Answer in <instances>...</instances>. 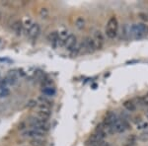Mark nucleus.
Masks as SVG:
<instances>
[{
  "mask_svg": "<svg viewBox=\"0 0 148 146\" xmlns=\"http://www.w3.org/2000/svg\"><path fill=\"white\" fill-rule=\"evenodd\" d=\"M119 33V21L116 16H113L109 19L106 26V36L111 40L116 38Z\"/></svg>",
  "mask_w": 148,
  "mask_h": 146,
  "instance_id": "1",
  "label": "nucleus"
},
{
  "mask_svg": "<svg viewBox=\"0 0 148 146\" xmlns=\"http://www.w3.org/2000/svg\"><path fill=\"white\" fill-rule=\"evenodd\" d=\"M148 35V25L143 23H137L131 25V36L134 39H142Z\"/></svg>",
  "mask_w": 148,
  "mask_h": 146,
  "instance_id": "2",
  "label": "nucleus"
},
{
  "mask_svg": "<svg viewBox=\"0 0 148 146\" xmlns=\"http://www.w3.org/2000/svg\"><path fill=\"white\" fill-rule=\"evenodd\" d=\"M28 125H30L32 128L39 129V130L42 131V132H47L49 128L47 121H42V119H40L38 117H31V118H29Z\"/></svg>",
  "mask_w": 148,
  "mask_h": 146,
  "instance_id": "3",
  "label": "nucleus"
},
{
  "mask_svg": "<svg viewBox=\"0 0 148 146\" xmlns=\"http://www.w3.org/2000/svg\"><path fill=\"white\" fill-rule=\"evenodd\" d=\"M46 132L39 130V129L31 128V129H26L25 131H23L22 136L27 138H32V139H37V138H44Z\"/></svg>",
  "mask_w": 148,
  "mask_h": 146,
  "instance_id": "4",
  "label": "nucleus"
},
{
  "mask_svg": "<svg viewBox=\"0 0 148 146\" xmlns=\"http://www.w3.org/2000/svg\"><path fill=\"white\" fill-rule=\"evenodd\" d=\"M78 45H79V42H78L76 36L70 34V35H69V37L67 38V40H66L65 45H64V47H66V49H67V51H69L70 52H72L74 49H75L76 47H78Z\"/></svg>",
  "mask_w": 148,
  "mask_h": 146,
  "instance_id": "5",
  "label": "nucleus"
},
{
  "mask_svg": "<svg viewBox=\"0 0 148 146\" xmlns=\"http://www.w3.org/2000/svg\"><path fill=\"white\" fill-rule=\"evenodd\" d=\"M93 39L95 40V44L97 45V49H101L104 45V36H103L102 32L99 30H95L94 34H93Z\"/></svg>",
  "mask_w": 148,
  "mask_h": 146,
  "instance_id": "6",
  "label": "nucleus"
},
{
  "mask_svg": "<svg viewBox=\"0 0 148 146\" xmlns=\"http://www.w3.org/2000/svg\"><path fill=\"white\" fill-rule=\"evenodd\" d=\"M27 33H28V35H29V37H30V38H32V39H36V38H37L38 36L40 35V25H39V24H37V23L33 24L32 27H31L27 31Z\"/></svg>",
  "mask_w": 148,
  "mask_h": 146,
  "instance_id": "7",
  "label": "nucleus"
},
{
  "mask_svg": "<svg viewBox=\"0 0 148 146\" xmlns=\"http://www.w3.org/2000/svg\"><path fill=\"white\" fill-rule=\"evenodd\" d=\"M47 40H49V42H51L54 47H58L59 32H57V31H53V32L49 33V35L47 36Z\"/></svg>",
  "mask_w": 148,
  "mask_h": 146,
  "instance_id": "8",
  "label": "nucleus"
},
{
  "mask_svg": "<svg viewBox=\"0 0 148 146\" xmlns=\"http://www.w3.org/2000/svg\"><path fill=\"white\" fill-rule=\"evenodd\" d=\"M12 30L16 33V35L20 36L24 30V23L20 20L15 21V22L12 24Z\"/></svg>",
  "mask_w": 148,
  "mask_h": 146,
  "instance_id": "9",
  "label": "nucleus"
},
{
  "mask_svg": "<svg viewBox=\"0 0 148 146\" xmlns=\"http://www.w3.org/2000/svg\"><path fill=\"white\" fill-rule=\"evenodd\" d=\"M114 132L116 133H123L126 130L125 125H123V123L121 121V118L118 119V121L114 123Z\"/></svg>",
  "mask_w": 148,
  "mask_h": 146,
  "instance_id": "10",
  "label": "nucleus"
},
{
  "mask_svg": "<svg viewBox=\"0 0 148 146\" xmlns=\"http://www.w3.org/2000/svg\"><path fill=\"white\" fill-rule=\"evenodd\" d=\"M123 106L125 108V111H127L128 112H132L136 111V104L133 101H131V100H126V101H125Z\"/></svg>",
  "mask_w": 148,
  "mask_h": 146,
  "instance_id": "11",
  "label": "nucleus"
},
{
  "mask_svg": "<svg viewBox=\"0 0 148 146\" xmlns=\"http://www.w3.org/2000/svg\"><path fill=\"white\" fill-rule=\"evenodd\" d=\"M131 36V26H130L128 24H125L123 29H121V37L123 39L127 40L130 39Z\"/></svg>",
  "mask_w": 148,
  "mask_h": 146,
  "instance_id": "12",
  "label": "nucleus"
},
{
  "mask_svg": "<svg viewBox=\"0 0 148 146\" xmlns=\"http://www.w3.org/2000/svg\"><path fill=\"white\" fill-rule=\"evenodd\" d=\"M51 111H45V110H39V112H37V117L42 121H47V119L51 118Z\"/></svg>",
  "mask_w": 148,
  "mask_h": 146,
  "instance_id": "13",
  "label": "nucleus"
},
{
  "mask_svg": "<svg viewBox=\"0 0 148 146\" xmlns=\"http://www.w3.org/2000/svg\"><path fill=\"white\" fill-rule=\"evenodd\" d=\"M42 94H44L46 97H52V96H54L56 95V88L52 86V87H46V88H42Z\"/></svg>",
  "mask_w": 148,
  "mask_h": 146,
  "instance_id": "14",
  "label": "nucleus"
},
{
  "mask_svg": "<svg viewBox=\"0 0 148 146\" xmlns=\"http://www.w3.org/2000/svg\"><path fill=\"white\" fill-rule=\"evenodd\" d=\"M86 145L87 146H110L108 142H106L105 140L102 141H86Z\"/></svg>",
  "mask_w": 148,
  "mask_h": 146,
  "instance_id": "15",
  "label": "nucleus"
},
{
  "mask_svg": "<svg viewBox=\"0 0 148 146\" xmlns=\"http://www.w3.org/2000/svg\"><path fill=\"white\" fill-rule=\"evenodd\" d=\"M136 129L137 130H140V131H147L148 130V121H139L137 124H136Z\"/></svg>",
  "mask_w": 148,
  "mask_h": 146,
  "instance_id": "16",
  "label": "nucleus"
},
{
  "mask_svg": "<svg viewBox=\"0 0 148 146\" xmlns=\"http://www.w3.org/2000/svg\"><path fill=\"white\" fill-rule=\"evenodd\" d=\"M39 102H40L39 104H45L49 107H52V105H53V102L51 99H49V97H46V96H40V97H39Z\"/></svg>",
  "mask_w": 148,
  "mask_h": 146,
  "instance_id": "17",
  "label": "nucleus"
},
{
  "mask_svg": "<svg viewBox=\"0 0 148 146\" xmlns=\"http://www.w3.org/2000/svg\"><path fill=\"white\" fill-rule=\"evenodd\" d=\"M31 146H46V141L42 138H37V139H31Z\"/></svg>",
  "mask_w": 148,
  "mask_h": 146,
  "instance_id": "18",
  "label": "nucleus"
},
{
  "mask_svg": "<svg viewBox=\"0 0 148 146\" xmlns=\"http://www.w3.org/2000/svg\"><path fill=\"white\" fill-rule=\"evenodd\" d=\"M42 88H46V87H52L53 86V80L51 78H49V77H46L44 80L42 81Z\"/></svg>",
  "mask_w": 148,
  "mask_h": 146,
  "instance_id": "19",
  "label": "nucleus"
},
{
  "mask_svg": "<svg viewBox=\"0 0 148 146\" xmlns=\"http://www.w3.org/2000/svg\"><path fill=\"white\" fill-rule=\"evenodd\" d=\"M75 25H76V27L79 29V30H82V29L85 27V20H84V18L78 17L77 19H76V21H75Z\"/></svg>",
  "mask_w": 148,
  "mask_h": 146,
  "instance_id": "20",
  "label": "nucleus"
},
{
  "mask_svg": "<svg viewBox=\"0 0 148 146\" xmlns=\"http://www.w3.org/2000/svg\"><path fill=\"white\" fill-rule=\"evenodd\" d=\"M137 140L138 141H142V142H146L148 141V130L147 131H143L137 136Z\"/></svg>",
  "mask_w": 148,
  "mask_h": 146,
  "instance_id": "21",
  "label": "nucleus"
},
{
  "mask_svg": "<svg viewBox=\"0 0 148 146\" xmlns=\"http://www.w3.org/2000/svg\"><path fill=\"white\" fill-rule=\"evenodd\" d=\"M35 77L37 79L38 81H40L42 82V80H44L45 78H46V76H45V72L42 70H37L35 72Z\"/></svg>",
  "mask_w": 148,
  "mask_h": 146,
  "instance_id": "22",
  "label": "nucleus"
},
{
  "mask_svg": "<svg viewBox=\"0 0 148 146\" xmlns=\"http://www.w3.org/2000/svg\"><path fill=\"white\" fill-rule=\"evenodd\" d=\"M9 94H10V91H9L8 88H4V89H1L0 91V98H4L7 97Z\"/></svg>",
  "mask_w": 148,
  "mask_h": 146,
  "instance_id": "23",
  "label": "nucleus"
},
{
  "mask_svg": "<svg viewBox=\"0 0 148 146\" xmlns=\"http://www.w3.org/2000/svg\"><path fill=\"white\" fill-rule=\"evenodd\" d=\"M40 17H42V19H46L47 16H49V11H47V8H42L40 9Z\"/></svg>",
  "mask_w": 148,
  "mask_h": 146,
  "instance_id": "24",
  "label": "nucleus"
},
{
  "mask_svg": "<svg viewBox=\"0 0 148 146\" xmlns=\"http://www.w3.org/2000/svg\"><path fill=\"white\" fill-rule=\"evenodd\" d=\"M37 104H38V103L36 101H30V102H29V104H28V107H36V106H37Z\"/></svg>",
  "mask_w": 148,
  "mask_h": 146,
  "instance_id": "25",
  "label": "nucleus"
},
{
  "mask_svg": "<svg viewBox=\"0 0 148 146\" xmlns=\"http://www.w3.org/2000/svg\"><path fill=\"white\" fill-rule=\"evenodd\" d=\"M140 16H141V18L143 19V20H148V18H147V16L145 15V14H140Z\"/></svg>",
  "mask_w": 148,
  "mask_h": 146,
  "instance_id": "26",
  "label": "nucleus"
},
{
  "mask_svg": "<svg viewBox=\"0 0 148 146\" xmlns=\"http://www.w3.org/2000/svg\"><path fill=\"white\" fill-rule=\"evenodd\" d=\"M145 116H146V118L148 119V109L146 110V112H145Z\"/></svg>",
  "mask_w": 148,
  "mask_h": 146,
  "instance_id": "27",
  "label": "nucleus"
},
{
  "mask_svg": "<svg viewBox=\"0 0 148 146\" xmlns=\"http://www.w3.org/2000/svg\"><path fill=\"white\" fill-rule=\"evenodd\" d=\"M147 95H148V93H147Z\"/></svg>",
  "mask_w": 148,
  "mask_h": 146,
  "instance_id": "28",
  "label": "nucleus"
}]
</instances>
